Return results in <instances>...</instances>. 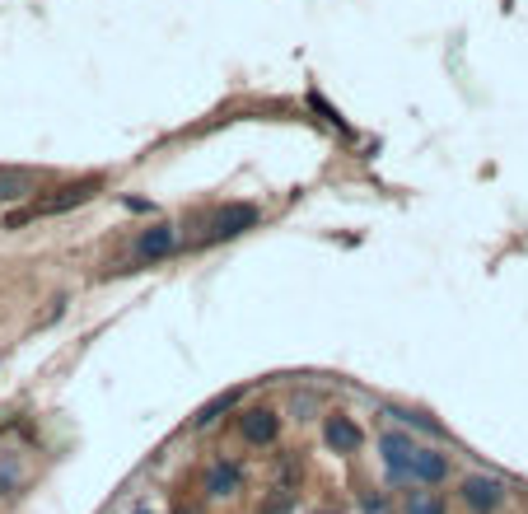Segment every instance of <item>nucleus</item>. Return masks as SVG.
Here are the masks:
<instances>
[{
    "label": "nucleus",
    "instance_id": "nucleus-1",
    "mask_svg": "<svg viewBox=\"0 0 528 514\" xmlns=\"http://www.w3.org/2000/svg\"><path fill=\"white\" fill-rule=\"evenodd\" d=\"M416 449H421V444H411V440L402 435V430H388V435L379 440V453H383V468H388V472H393L398 481H407V477H411V458H416Z\"/></svg>",
    "mask_w": 528,
    "mask_h": 514
},
{
    "label": "nucleus",
    "instance_id": "nucleus-2",
    "mask_svg": "<svg viewBox=\"0 0 528 514\" xmlns=\"http://www.w3.org/2000/svg\"><path fill=\"white\" fill-rule=\"evenodd\" d=\"M463 500H467V509L491 514V509H500V500H505V481L477 472V477H467V481H463Z\"/></svg>",
    "mask_w": 528,
    "mask_h": 514
},
{
    "label": "nucleus",
    "instance_id": "nucleus-12",
    "mask_svg": "<svg viewBox=\"0 0 528 514\" xmlns=\"http://www.w3.org/2000/svg\"><path fill=\"white\" fill-rule=\"evenodd\" d=\"M365 514H393L383 496H365Z\"/></svg>",
    "mask_w": 528,
    "mask_h": 514
},
{
    "label": "nucleus",
    "instance_id": "nucleus-13",
    "mask_svg": "<svg viewBox=\"0 0 528 514\" xmlns=\"http://www.w3.org/2000/svg\"><path fill=\"white\" fill-rule=\"evenodd\" d=\"M136 514H150V509H136Z\"/></svg>",
    "mask_w": 528,
    "mask_h": 514
},
{
    "label": "nucleus",
    "instance_id": "nucleus-4",
    "mask_svg": "<svg viewBox=\"0 0 528 514\" xmlns=\"http://www.w3.org/2000/svg\"><path fill=\"white\" fill-rule=\"evenodd\" d=\"M444 477H449V453H439V449H416L411 458V477L416 486H439Z\"/></svg>",
    "mask_w": 528,
    "mask_h": 514
},
{
    "label": "nucleus",
    "instance_id": "nucleus-10",
    "mask_svg": "<svg viewBox=\"0 0 528 514\" xmlns=\"http://www.w3.org/2000/svg\"><path fill=\"white\" fill-rule=\"evenodd\" d=\"M239 491V468L234 463H211L206 468V496H234Z\"/></svg>",
    "mask_w": 528,
    "mask_h": 514
},
{
    "label": "nucleus",
    "instance_id": "nucleus-8",
    "mask_svg": "<svg viewBox=\"0 0 528 514\" xmlns=\"http://www.w3.org/2000/svg\"><path fill=\"white\" fill-rule=\"evenodd\" d=\"M38 187V178L29 169H0V201H19Z\"/></svg>",
    "mask_w": 528,
    "mask_h": 514
},
{
    "label": "nucleus",
    "instance_id": "nucleus-6",
    "mask_svg": "<svg viewBox=\"0 0 528 514\" xmlns=\"http://www.w3.org/2000/svg\"><path fill=\"white\" fill-rule=\"evenodd\" d=\"M243 440L248 444H271L276 440V430H281V421H276V412H267V407H253V412H243Z\"/></svg>",
    "mask_w": 528,
    "mask_h": 514
},
{
    "label": "nucleus",
    "instance_id": "nucleus-11",
    "mask_svg": "<svg viewBox=\"0 0 528 514\" xmlns=\"http://www.w3.org/2000/svg\"><path fill=\"white\" fill-rule=\"evenodd\" d=\"M407 514H444V500L435 491H411L407 496Z\"/></svg>",
    "mask_w": 528,
    "mask_h": 514
},
{
    "label": "nucleus",
    "instance_id": "nucleus-3",
    "mask_svg": "<svg viewBox=\"0 0 528 514\" xmlns=\"http://www.w3.org/2000/svg\"><path fill=\"white\" fill-rule=\"evenodd\" d=\"M253 225H258V206H230V210H220L215 220H211L206 243H215V238H234V234L253 229Z\"/></svg>",
    "mask_w": 528,
    "mask_h": 514
},
{
    "label": "nucleus",
    "instance_id": "nucleus-5",
    "mask_svg": "<svg viewBox=\"0 0 528 514\" xmlns=\"http://www.w3.org/2000/svg\"><path fill=\"white\" fill-rule=\"evenodd\" d=\"M174 248H178V229L174 225H150L141 238H136V257H150V262L169 257Z\"/></svg>",
    "mask_w": 528,
    "mask_h": 514
},
{
    "label": "nucleus",
    "instance_id": "nucleus-9",
    "mask_svg": "<svg viewBox=\"0 0 528 514\" xmlns=\"http://www.w3.org/2000/svg\"><path fill=\"white\" fill-rule=\"evenodd\" d=\"M94 187H99V182H80V187H66L61 197H52V201L33 206L29 215H57V210H71V206H80V201H90V197H94Z\"/></svg>",
    "mask_w": 528,
    "mask_h": 514
},
{
    "label": "nucleus",
    "instance_id": "nucleus-7",
    "mask_svg": "<svg viewBox=\"0 0 528 514\" xmlns=\"http://www.w3.org/2000/svg\"><path fill=\"white\" fill-rule=\"evenodd\" d=\"M323 435H327V444L337 449V453H355L360 449V425L351 421V416H327V425H323Z\"/></svg>",
    "mask_w": 528,
    "mask_h": 514
}]
</instances>
